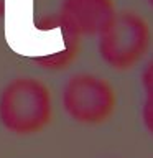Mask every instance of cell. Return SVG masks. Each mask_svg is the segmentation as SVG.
Listing matches in <instances>:
<instances>
[{
  "label": "cell",
  "mask_w": 153,
  "mask_h": 158,
  "mask_svg": "<svg viewBox=\"0 0 153 158\" xmlns=\"http://www.w3.org/2000/svg\"><path fill=\"white\" fill-rule=\"evenodd\" d=\"M115 12L114 0H61L56 17L64 31L81 40L99 36Z\"/></svg>",
  "instance_id": "4"
},
{
  "label": "cell",
  "mask_w": 153,
  "mask_h": 158,
  "mask_svg": "<svg viewBox=\"0 0 153 158\" xmlns=\"http://www.w3.org/2000/svg\"><path fill=\"white\" fill-rule=\"evenodd\" d=\"M115 91L102 76L76 73L64 82L61 106L72 122L97 125L109 120L115 110Z\"/></svg>",
  "instance_id": "3"
},
{
  "label": "cell",
  "mask_w": 153,
  "mask_h": 158,
  "mask_svg": "<svg viewBox=\"0 0 153 158\" xmlns=\"http://www.w3.org/2000/svg\"><path fill=\"white\" fill-rule=\"evenodd\" d=\"M5 3H7V0H0V18H3L5 15Z\"/></svg>",
  "instance_id": "8"
},
{
  "label": "cell",
  "mask_w": 153,
  "mask_h": 158,
  "mask_svg": "<svg viewBox=\"0 0 153 158\" xmlns=\"http://www.w3.org/2000/svg\"><path fill=\"white\" fill-rule=\"evenodd\" d=\"M53 99L48 86L33 76H18L0 91V125L13 135H35L49 123Z\"/></svg>",
  "instance_id": "1"
},
{
  "label": "cell",
  "mask_w": 153,
  "mask_h": 158,
  "mask_svg": "<svg viewBox=\"0 0 153 158\" xmlns=\"http://www.w3.org/2000/svg\"><path fill=\"white\" fill-rule=\"evenodd\" d=\"M81 40L76 36H68L64 41H61V48L56 51H49L41 56H33V63L36 66L48 69V71H61V69L68 68L74 59H76L79 53V46H81Z\"/></svg>",
  "instance_id": "5"
},
{
  "label": "cell",
  "mask_w": 153,
  "mask_h": 158,
  "mask_svg": "<svg viewBox=\"0 0 153 158\" xmlns=\"http://www.w3.org/2000/svg\"><path fill=\"white\" fill-rule=\"evenodd\" d=\"M142 123L153 137V92H145L142 102Z\"/></svg>",
  "instance_id": "6"
},
{
  "label": "cell",
  "mask_w": 153,
  "mask_h": 158,
  "mask_svg": "<svg viewBox=\"0 0 153 158\" xmlns=\"http://www.w3.org/2000/svg\"><path fill=\"white\" fill-rule=\"evenodd\" d=\"M97 38V51L102 61L115 71H127L150 51L151 28L140 13L123 10L115 12Z\"/></svg>",
  "instance_id": "2"
},
{
  "label": "cell",
  "mask_w": 153,
  "mask_h": 158,
  "mask_svg": "<svg viewBox=\"0 0 153 158\" xmlns=\"http://www.w3.org/2000/svg\"><path fill=\"white\" fill-rule=\"evenodd\" d=\"M145 2H147L148 5H150V7H151V8H153V0H145Z\"/></svg>",
  "instance_id": "9"
},
{
  "label": "cell",
  "mask_w": 153,
  "mask_h": 158,
  "mask_svg": "<svg viewBox=\"0 0 153 158\" xmlns=\"http://www.w3.org/2000/svg\"><path fill=\"white\" fill-rule=\"evenodd\" d=\"M142 87L145 92H153V58L148 59V63L142 69Z\"/></svg>",
  "instance_id": "7"
}]
</instances>
